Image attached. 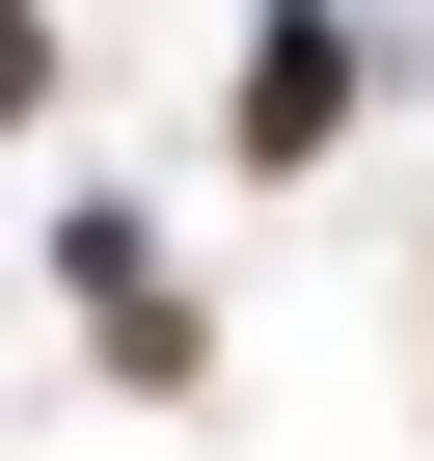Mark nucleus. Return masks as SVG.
I'll return each instance as SVG.
<instances>
[{
    "mask_svg": "<svg viewBox=\"0 0 434 461\" xmlns=\"http://www.w3.org/2000/svg\"><path fill=\"white\" fill-rule=\"evenodd\" d=\"M55 272H82V326H109V380H136V407H190V380H217V326H190V272L136 245L109 190H82V245H55Z\"/></svg>",
    "mask_w": 434,
    "mask_h": 461,
    "instance_id": "1",
    "label": "nucleus"
},
{
    "mask_svg": "<svg viewBox=\"0 0 434 461\" xmlns=\"http://www.w3.org/2000/svg\"><path fill=\"white\" fill-rule=\"evenodd\" d=\"M353 82H380V55L326 28V0H272V55H245V163H326V136H353Z\"/></svg>",
    "mask_w": 434,
    "mask_h": 461,
    "instance_id": "2",
    "label": "nucleus"
},
{
    "mask_svg": "<svg viewBox=\"0 0 434 461\" xmlns=\"http://www.w3.org/2000/svg\"><path fill=\"white\" fill-rule=\"evenodd\" d=\"M55 109V0H0V136H28Z\"/></svg>",
    "mask_w": 434,
    "mask_h": 461,
    "instance_id": "3",
    "label": "nucleus"
}]
</instances>
